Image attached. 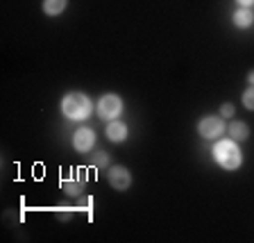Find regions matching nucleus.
Here are the masks:
<instances>
[{
    "instance_id": "7",
    "label": "nucleus",
    "mask_w": 254,
    "mask_h": 243,
    "mask_svg": "<svg viewBox=\"0 0 254 243\" xmlns=\"http://www.w3.org/2000/svg\"><path fill=\"white\" fill-rule=\"evenodd\" d=\"M105 134H107V139H109V141L121 143V141H125V139H127V125H125V123H121V121H109Z\"/></svg>"
},
{
    "instance_id": "1",
    "label": "nucleus",
    "mask_w": 254,
    "mask_h": 243,
    "mask_svg": "<svg viewBox=\"0 0 254 243\" xmlns=\"http://www.w3.org/2000/svg\"><path fill=\"white\" fill-rule=\"evenodd\" d=\"M213 159H216V164L220 168L236 170L243 164V153H241V148L236 146L234 139H225V141H218L213 146Z\"/></svg>"
},
{
    "instance_id": "9",
    "label": "nucleus",
    "mask_w": 254,
    "mask_h": 243,
    "mask_svg": "<svg viewBox=\"0 0 254 243\" xmlns=\"http://www.w3.org/2000/svg\"><path fill=\"white\" fill-rule=\"evenodd\" d=\"M227 132H229V139H234V141H245V139L250 137V130L243 121H234L232 125L227 127Z\"/></svg>"
},
{
    "instance_id": "6",
    "label": "nucleus",
    "mask_w": 254,
    "mask_h": 243,
    "mask_svg": "<svg viewBox=\"0 0 254 243\" xmlns=\"http://www.w3.org/2000/svg\"><path fill=\"white\" fill-rule=\"evenodd\" d=\"M73 146L77 153H91L95 146V132L91 127H79L73 134Z\"/></svg>"
},
{
    "instance_id": "2",
    "label": "nucleus",
    "mask_w": 254,
    "mask_h": 243,
    "mask_svg": "<svg viewBox=\"0 0 254 243\" xmlns=\"http://www.w3.org/2000/svg\"><path fill=\"white\" fill-rule=\"evenodd\" d=\"M62 111L64 116L70 118V121H84V118L91 116V111H93V102L86 98L84 93H66L62 100Z\"/></svg>"
},
{
    "instance_id": "12",
    "label": "nucleus",
    "mask_w": 254,
    "mask_h": 243,
    "mask_svg": "<svg viewBox=\"0 0 254 243\" xmlns=\"http://www.w3.org/2000/svg\"><path fill=\"white\" fill-rule=\"evenodd\" d=\"M91 164H93L95 168H105V166H109V164H111V162H109V155L102 153V150H100V153H95V155H93V159H91Z\"/></svg>"
},
{
    "instance_id": "10",
    "label": "nucleus",
    "mask_w": 254,
    "mask_h": 243,
    "mask_svg": "<svg viewBox=\"0 0 254 243\" xmlns=\"http://www.w3.org/2000/svg\"><path fill=\"white\" fill-rule=\"evenodd\" d=\"M62 189L66 196H79L84 189V182H82V177H66L62 182Z\"/></svg>"
},
{
    "instance_id": "4",
    "label": "nucleus",
    "mask_w": 254,
    "mask_h": 243,
    "mask_svg": "<svg viewBox=\"0 0 254 243\" xmlns=\"http://www.w3.org/2000/svg\"><path fill=\"white\" fill-rule=\"evenodd\" d=\"M227 130L222 116H206L197 123V132L202 134V139H218L222 137V132Z\"/></svg>"
},
{
    "instance_id": "16",
    "label": "nucleus",
    "mask_w": 254,
    "mask_h": 243,
    "mask_svg": "<svg viewBox=\"0 0 254 243\" xmlns=\"http://www.w3.org/2000/svg\"><path fill=\"white\" fill-rule=\"evenodd\" d=\"M248 82H250V86H254V71L248 73Z\"/></svg>"
},
{
    "instance_id": "11",
    "label": "nucleus",
    "mask_w": 254,
    "mask_h": 243,
    "mask_svg": "<svg viewBox=\"0 0 254 243\" xmlns=\"http://www.w3.org/2000/svg\"><path fill=\"white\" fill-rule=\"evenodd\" d=\"M68 5V0H43V11L48 16H59Z\"/></svg>"
},
{
    "instance_id": "5",
    "label": "nucleus",
    "mask_w": 254,
    "mask_h": 243,
    "mask_svg": "<svg viewBox=\"0 0 254 243\" xmlns=\"http://www.w3.org/2000/svg\"><path fill=\"white\" fill-rule=\"evenodd\" d=\"M107 180L116 191H127L132 186V173L123 166H111L109 173H107Z\"/></svg>"
},
{
    "instance_id": "13",
    "label": "nucleus",
    "mask_w": 254,
    "mask_h": 243,
    "mask_svg": "<svg viewBox=\"0 0 254 243\" xmlns=\"http://www.w3.org/2000/svg\"><path fill=\"white\" fill-rule=\"evenodd\" d=\"M241 100H243V107H245V109H248V111H254V86H250V89L245 91Z\"/></svg>"
},
{
    "instance_id": "8",
    "label": "nucleus",
    "mask_w": 254,
    "mask_h": 243,
    "mask_svg": "<svg viewBox=\"0 0 254 243\" xmlns=\"http://www.w3.org/2000/svg\"><path fill=\"white\" fill-rule=\"evenodd\" d=\"M232 21H234V25H236L238 30H248V27H252V23H254V14H252L250 7H241V9L234 11Z\"/></svg>"
},
{
    "instance_id": "14",
    "label": "nucleus",
    "mask_w": 254,
    "mask_h": 243,
    "mask_svg": "<svg viewBox=\"0 0 254 243\" xmlns=\"http://www.w3.org/2000/svg\"><path fill=\"white\" fill-rule=\"evenodd\" d=\"M220 116L222 118H232L234 116V105L232 102H225V105L220 107Z\"/></svg>"
},
{
    "instance_id": "3",
    "label": "nucleus",
    "mask_w": 254,
    "mask_h": 243,
    "mask_svg": "<svg viewBox=\"0 0 254 243\" xmlns=\"http://www.w3.org/2000/svg\"><path fill=\"white\" fill-rule=\"evenodd\" d=\"M95 109H98V116L102 118V121H116L118 116H121L123 111V100L118 98V95L114 93H107L102 95L100 100H98V105H95Z\"/></svg>"
},
{
    "instance_id": "15",
    "label": "nucleus",
    "mask_w": 254,
    "mask_h": 243,
    "mask_svg": "<svg viewBox=\"0 0 254 243\" xmlns=\"http://www.w3.org/2000/svg\"><path fill=\"white\" fill-rule=\"evenodd\" d=\"M236 2H238L241 7H252V5H254V0H236Z\"/></svg>"
}]
</instances>
